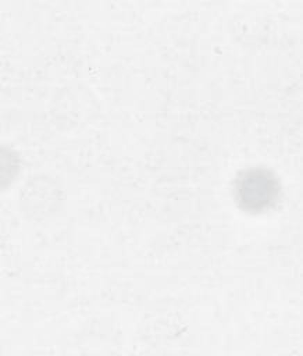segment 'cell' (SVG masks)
I'll use <instances>...</instances> for the list:
<instances>
[{"instance_id": "6da1fadb", "label": "cell", "mask_w": 303, "mask_h": 356, "mask_svg": "<svg viewBox=\"0 0 303 356\" xmlns=\"http://www.w3.org/2000/svg\"><path fill=\"white\" fill-rule=\"evenodd\" d=\"M279 192L275 177L264 168H249L239 174L235 193L239 204L252 211H260L272 204Z\"/></svg>"}]
</instances>
